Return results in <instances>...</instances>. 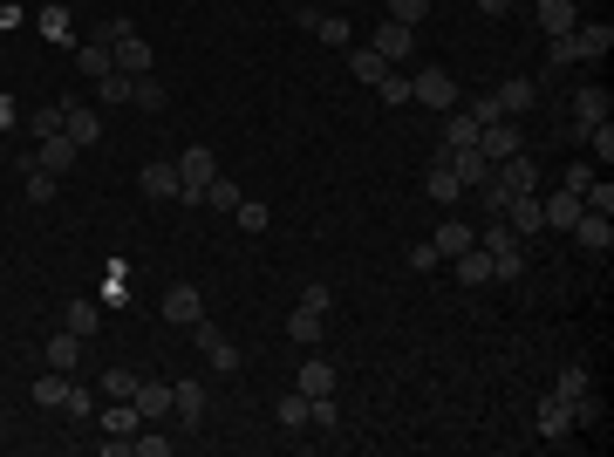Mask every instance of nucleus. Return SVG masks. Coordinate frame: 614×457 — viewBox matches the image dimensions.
I'll return each mask as SVG.
<instances>
[{"mask_svg": "<svg viewBox=\"0 0 614 457\" xmlns=\"http://www.w3.org/2000/svg\"><path fill=\"white\" fill-rule=\"evenodd\" d=\"M137 430H144L137 403H110V410H103V437H137Z\"/></svg>", "mask_w": 614, "mask_h": 457, "instance_id": "7c9ffc66", "label": "nucleus"}, {"mask_svg": "<svg viewBox=\"0 0 614 457\" xmlns=\"http://www.w3.org/2000/svg\"><path fill=\"white\" fill-rule=\"evenodd\" d=\"M614 48V28L608 21H580L574 28V62H587V55H608Z\"/></svg>", "mask_w": 614, "mask_h": 457, "instance_id": "412c9836", "label": "nucleus"}, {"mask_svg": "<svg viewBox=\"0 0 614 457\" xmlns=\"http://www.w3.org/2000/svg\"><path fill=\"white\" fill-rule=\"evenodd\" d=\"M287 335H294V342L301 348H321V335H328V314H321V307H294V314H287Z\"/></svg>", "mask_w": 614, "mask_h": 457, "instance_id": "ddd939ff", "label": "nucleus"}, {"mask_svg": "<svg viewBox=\"0 0 614 457\" xmlns=\"http://www.w3.org/2000/svg\"><path fill=\"white\" fill-rule=\"evenodd\" d=\"M587 144H594L601 164H608V157H614V123H594V130H587Z\"/></svg>", "mask_w": 614, "mask_h": 457, "instance_id": "09e8293b", "label": "nucleus"}, {"mask_svg": "<svg viewBox=\"0 0 614 457\" xmlns=\"http://www.w3.org/2000/svg\"><path fill=\"white\" fill-rule=\"evenodd\" d=\"M28 198L48 205V198H55V171H28Z\"/></svg>", "mask_w": 614, "mask_h": 457, "instance_id": "8fccbe9b", "label": "nucleus"}, {"mask_svg": "<svg viewBox=\"0 0 614 457\" xmlns=\"http://www.w3.org/2000/svg\"><path fill=\"white\" fill-rule=\"evenodd\" d=\"M587 185H594V171H587V164H567V185H560V191H574V198H580Z\"/></svg>", "mask_w": 614, "mask_h": 457, "instance_id": "5fc2aeb1", "label": "nucleus"}, {"mask_svg": "<svg viewBox=\"0 0 614 457\" xmlns=\"http://www.w3.org/2000/svg\"><path fill=\"white\" fill-rule=\"evenodd\" d=\"M130 451H137V457H171V437H157V430H144V437H130Z\"/></svg>", "mask_w": 614, "mask_h": 457, "instance_id": "de8ad7c7", "label": "nucleus"}, {"mask_svg": "<svg viewBox=\"0 0 614 457\" xmlns=\"http://www.w3.org/2000/svg\"><path fill=\"white\" fill-rule=\"evenodd\" d=\"M478 246L492 253V273H499V280H519V273H526V239H519V232L505 226V219H485Z\"/></svg>", "mask_w": 614, "mask_h": 457, "instance_id": "f257e3e1", "label": "nucleus"}, {"mask_svg": "<svg viewBox=\"0 0 614 457\" xmlns=\"http://www.w3.org/2000/svg\"><path fill=\"white\" fill-rule=\"evenodd\" d=\"M539 219H546V232H574L580 198H574V191H553V198H539Z\"/></svg>", "mask_w": 614, "mask_h": 457, "instance_id": "f3484780", "label": "nucleus"}, {"mask_svg": "<svg viewBox=\"0 0 614 457\" xmlns=\"http://www.w3.org/2000/svg\"><path fill=\"white\" fill-rule=\"evenodd\" d=\"M41 35H48V41H69L76 28H69V14H62V7H41Z\"/></svg>", "mask_w": 614, "mask_h": 457, "instance_id": "a18cd8bd", "label": "nucleus"}, {"mask_svg": "<svg viewBox=\"0 0 614 457\" xmlns=\"http://www.w3.org/2000/svg\"><path fill=\"white\" fill-rule=\"evenodd\" d=\"M430 246H437V260H458V253H471V246H478V232L464 226V219H444Z\"/></svg>", "mask_w": 614, "mask_h": 457, "instance_id": "a211bd4d", "label": "nucleus"}, {"mask_svg": "<svg viewBox=\"0 0 614 457\" xmlns=\"http://www.w3.org/2000/svg\"><path fill=\"white\" fill-rule=\"evenodd\" d=\"M451 267H458V280H464V287H485V280H499V273H492V253H485V246H471V253H458Z\"/></svg>", "mask_w": 614, "mask_h": 457, "instance_id": "bb28decb", "label": "nucleus"}, {"mask_svg": "<svg viewBox=\"0 0 614 457\" xmlns=\"http://www.w3.org/2000/svg\"><path fill=\"white\" fill-rule=\"evenodd\" d=\"M348 76H355V82H369V89H376V82L389 76V62H383V55H376V48H348Z\"/></svg>", "mask_w": 614, "mask_h": 457, "instance_id": "c85d7f7f", "label": "nucleus"}, {"mask_svg": "<svg viewBox=\"0 0 614 457\" xmlns=\"http://www.w3.org/2000/svg\"><path fill=\"white\" fill-rule=\"evenodd\" d=\"M62 396H69V382H62V369H48V376L35 382V403H41V410H55Z\"/></svg>", "mask_w": 614, "mask_h": 457, "instance_id": "37998d69", "label": "nucleus"}, {"mask_svg": "<svg viewBox=\"0 0 614 457\" xmlns=\"http://www.w3.org/2000/svg\"><path fill=\"white\" fill-rule=\"evenodd\" d=\"M171 417L185 423V430L205 423V382H171Z\"/></svg>", "mask_w": 614, "mask_h": 457, "instance_id": "9d476101", "label": "nucleus"}, {"mask_svg": "<svg viewBox=\"0 0 614 457\" xmlns=\"http://www.w3.org/2000/svg\"><path fill=\"white\" fill-rule=\"evenodd\" d=\"M478 151L492 157V164H499V157H512V151H526V130H519V116H499V123H485V130H478Z\"/></svg>", "mask_w": 614, "mask_h": 457, "instance_id": "39448f33", "label": "nucleus"}, {"mask_svg": "<svg viewBox=\"0 0 614 457\" xmlns=\"http://www.w3.org/2000/svg\"><path fill=\"white\" fill-rule=\"evenodd\" d=\"M130 82H137V76H123V69H110V76L96 82V103H103V110H123V103H130Z\"/></svg>", "mask_w": 614, "mask_h": 457, "instance_id": "473e14b6", "label": "nucleus"}, {"mask_svg": "<svg viewBox=\"0 0 614 457\" xmlns=\"http://www.w3.org/2000/svg\"><path fill=\"white\" fill-rule=\"evenodd\" d=\"M137 382H144V376H130V369H110V376H103V396H110V403H130V396H137Z\"/></svg>", "mask_w": 614, "mask_h": 457, "instance_id": "a19ab883", "label": "nucleus"}, {"mask_svg": "<svg viewBox=\"0 0 614 457\" xmlns=\"http://www.w3.org/2000/svg\"><path fill=\"white\" fill-rule=\"evenodd\" d=\"M76 362H82V335H69V328H55V335H48V369H62V376H69Z\"/></svg>", "mask_w": 614, "mask_h": 457, "instance_id": "cd10ccee", "label": "nucleus"}, {"mask_svg": "<svg viewBox=\"0 0 614 457\" xmlns=\"http://www.w3.org/2000/svg\"><path fill=\"white\" fill-rule=\"evenodd\" d=\"M62 116H69V96H55L48 110H35V116H28V130H35V137H55V130H62Z\"/></svg>", "mask_w": 614, "mask_h": 457, "instance_id": "e433bc0d", "label": "nucleus"}, {"mask_svg": "<svg viewBox=\"0 0 614 457\" xmlns=\"http://www.w3.org/2000/svg\"><path fill=\"white\" fill-rule=\"evenodd\" d=\"M608 116H614V96L601 89V82L574 89V123H580V130H594V123H608Z\"/></svg>", "mask_w": 614, "mask_h": 457, "instance_id": "6e6552de", "label": "nucleus"}, {"mask_svg": "<svg viewBox=\"0 0 614 457\" xmlns=\"http://www.w3.org/2000/svg\"><path fill=\"white\" fill-rule=\"evenodd\" d=\"M423 191H430V198H437V205H451V198H458V178H451V164H444V157H437V164H430V171H423Z\"/></svg>", "mask_w": 614, "mask_h": 457, "instance_id": "2f4dec72", "label": "nucleus"}, {"mask_svg": "<svg viewBox=\"0 0 614 457\" xmlns=\"http://www.w3.org/2000/svg\"><path fill=\"white\" fill-rule=\"evenodd\" d=\"M76 69H82L89 82H103V76L116 69V48H110V41H82V48H76Z\"/></svg>", "mask_w": 614, "mask_h": 457, "instance_id": "4be33fe9", "label": "nucleus"}, {"mask_svg": "<svg viewBox=\"0 0 614 457\" xmlns=\"http://www.w3.org/2000/svg\"><path fill=\"white\" fill-rule=\"evenodd\" d=\"M383 14H389V21H403V28H417L423 14H430V0H383Z\"/></svg>", "mask_w": 614, "mask_h": 457, "instance_id": "79ce46f5", "label": "nucleus"}, {"mask_svg": "<svg viewBox=\"0 0 614 457\" xmlns=\"http://www.w3.org/2000/svg\"><path fill=\"white\" fill-rule=\"evenodd\" d=\"M294 389H301V396H335V369H328L321 355H307L301 376H294Z\"/></svg>", "mask_w": 614, "mask_h": 457, "instance_id": "b1692460", "label": "nucleus"}, {"mask_svg": "<svg viewBox=\"0 0 614 457\" xmlns=\"http://www.w3.org/2000/svg\"><path fill=\"white\" fill-rule=\"evenodd\" d=\"M410 103H423V110H458V82L444 76V69H423V76H410Z\"/></svg>", "mask_w": 614, "mask_h": 457, "instance_id": "20e7f679", "label": "nucleus"}, {"mask_svg": "<svg viewBox=\"0 0 614 457\" xmlns=\"http://www.w3.org/2000/svg\"><path fill=\"white\" fill-rule=\"evenodd\" d=\"M273 417H280V430H307V396H301V389H287V396L273 403Z\"/></svg>", "mask_w": 614, "mask_h": 457, "instance_id": "72a5a7b5", "label": "nucleus"}, {"mask_svg": "<svg viewBox=\"0 0 614 457\" xmlns=\"http://www.w3.org/2000/svg\"><path fill=\"white\" fill-rule=\"evenodd\" d=\"M137 191H144L151 205L178 198V164H144V171H137Z\"/></svg>", "mask_w": 614, "mask_h": 457, "instance_id": "dca6fc26", "label": "nucleus"}, {"mask_svg": "<svg viewBox=\"0 0 614 457\" xmlns=\"http://www.w3.org/2000/svg\"><path fill=\"white\" fill-rule=\"evenodd\" d=\"M116 69H123V76H151V41L123 35V41H116Z\"/></svg>", "mask_w": 614, "mask_h": 457, "instance_id": "5701e85b", "label": "nucleus"}, {"mask_svg": "<svg viewBox=\"0 0 614 457\" xmlns=\"http://www.w3.org/2000/svg\"><path fill=\"white\" fill-rule=\"evenodd\" d=\"M492 178L519 198V191H539V164H533L526 151H512V157H499V164H492Z\"/></svg>", "mask_w": 614, "mask_h": 457, "instance_id": "423d86ee", "label": "nucleus"}, {"mask_svg": "<svg viewBox=\"0 0 614 457\" xmlns=\"http://www.w3.org/2000/svg\"><path fill=\"white\" fill-rule=\"evenodd\" d=\"M580 389H594V376H587V362H567V369H560V382H553V396H560V403H574Z\"/></svg>", "mask_w": 614, "mask_h": 457, "instance_id": "f704fd0d", "label": "nucleus"}, {"mask_svg": "<svg viewBox=\"0 0 614 457\" xmlns=\"http://www.w3.org/2000/svg\"><path fill=\"white\" fill-rule=\"evenodd\" d=\"M130 403H137V417H144V423H157L164 410H171V382H137Z\"/></svg>", "mask_w": 614, "mask_h": 457, "instance_id": "393cba45", "label": "nucleus"}, {"mask_svg": "<svg viewBox=\"0 0 614 457\" xmlns=\"http://www.w3.org/2000/svg\"><path fill=\"white\" fill-rule=\"evenodd\" d=\"M369 48H376L383 62H403V55L417 48V28H403V21H389V14H383V28H376V41H369Z\"/></svg>", "mask_w": 614, "mask_h": 457, "instance_id": "9b49d317", "label": "nucleus"}, {"mask_svg": "<svg viewBox=\"0 0 614 457\" xmlns=\"http://www.w3.org/2000/svg\"><path fill=\"white\" fill-rule=\"evenodd\" d=\"M546 62H574V35H546Z\"/></svg>", "mask_w": 614, "mask_h": 457, "instance_id": "864d4df0", "label": "nucleus"}, {"mask_svg": "<svg viewBox=\"0 0 614 457\" xmlns=\"http://www.w3.org/2000/svg\"><path fill=\"white\" fill-rule=\"evenodd\" d=\"M376 89H383V103H389V110H403V103H410V76H383Z\"/></svg>", "mask_w": 614, "mask_h": 457, "instance_id": "49530a36", "label": "nucleus"}, {"mask_svg": "<svg viewBox=\"0 0 614 457\" xmlns=\"http://www.w3.org/2000/svg\"><path fill=\"white\" fill-rule=\"evenodd\" d=\"M62 410H69V417H89V410H96V396H89V389H76V382H69V396H62Z\"/></svg>", "mask_w": 614, "mask_h": 457, "instance_id": "3c124183", "label": "nucleus"}, {"mask_svg": "<svg viewBox=\"0 0 614 457\" xmlns=\"http://www.w3.org/2000/svg\"><path fill=\"white\" fill-rule=\"evenodd\" d=\"M192 335H198V355H205V362H212L219 376H239V362H246V355H239V342H226V335H219V328H212L205 314L192 321Z\"/></svg>", "mask_w": 614, "mask_h": 457, "instance_id": "7ed1b4c3", "label": "nucleus"}, {"mask_svg": "<svg viewBox=\"0 0 614 457\" xmlns=\"http://www.w3.org/2000/svg\"><path fill=\"white\" fill-rule=\"evenodd\" d=\"M130 103H137V110H164V82L137 76V82H130Z\"/></svg>", "mask_w": 614, "mask_h": 457, "instance_id": "58836bf2", "label": "nucleus"}, {"mask_svg": "<svg viewBox=\"0 0 614 457\" xmlns=\"http://www.w3.org/2000/svg\"><path fill=\"white\" fill-rule=\"evenodd\" d=\"M410 267H417V273H437V267H444V260H437V246L423 239V246H410Z\"/></svg>", "mask_w": 614, "mask_h": 457, "instance_id": "603ef678", "label": "nucleus"}, {"mask_svg": "<svg viewBox=\"0 0 614 457\" xmlns=\"http://www.w3.org/2000/svg\"><path fill=\"white\" fill-rule=\"evenodd\" d=\"M232 219H239L246 232H267V219H273V212L260 205V198H239V212H232Z\"/></svg>", "mask_w": 614, "mask_h": 457, "instance_id": "c03bdc74", "label": "nucleus"}, {"mask_svg": "<svg viewBox=\"0 0 614 457\" xmlns=\"http://www.w3.org/2000/svg\"><path fill=\"white\" fill-rule=\"evenodd\" d=\"M219 178V157L205 151V144H192V151L178 157V198L185 205H205V185Z\"/></svg>", "mask_w": 614, "mask_h": 457, "instance_id": "f03ea898", "label": "nucleus"}, {"mask_svg": "<svg viewBox=\"0 0 614 457\" xmlns=\"http://www.w3.org/2000/svg\"><path fill=\"white\" fill-rule=\"evenodd\" d=\"M239 198H246V191L232 185V178H212V185H205V205H212V212H226V219L239 212Z\"/></svg>", "mask_w": 614, "mask_h": 457, "instance_id": "c9c22d12", "label": "nucleus"}, {"mask_svg": "<svg viewBox=\"0 0 614 457\" xmlns=\"http://www.w3.org/2000/svg\"><path fill=\"white\" fill-rule=\"evenodd\" d=\"M533 14H539V35H574V28H580V7H574V0H539Z\"/></svg>", "mask_w": 614, "mask_h": 457, "instance_id": "2eb2a0df", "label": "nucleus"}, {"mask_svg": "<svg viewBox=\"0 0 614 457\" xmlns=\"http://www.w3.org/2000/svg\"><path fill=\"white\" fill-rule=\"evenodd\" d=\"M314 35L328 41V48H355V35H348V21H342V14H321V21H314Z\"/></svg>", "mask_w": 614, "mask_h": 457, "instance_id": "ea45409f", "label": "nucleus"}, {"mask_svg": "<svg viewBox=\"0 0 614 457\" xmlns=\"http://www.w3.org/2000/svg\"><path fill=\"white\" fill-rule=\"evenodd\" d=\"M471 7H478V14H492V21H499V14H512V0H471Z\"/></svg>", "mask_w": 614, "mask_h": 457, "instance_id": "6e6d98bb", "label": "nucleus"}, {"mask_svg": "<svg viewBox=\"0 0 614 457\" xmlns=\"http://www.w3.org/2000/svg\"><path fill=\"white\" fill-rule=\"evenodd\" d=\"M76 144H69V137H62V130H55V137H41V151L28 157V164H35V171H55V178H62V171H69V164H76Z\"/></svg>", "mask_w": 614, "mask_h": 457, "instance_id": "f8f14e48", "label": "nucleus"}, {"mask_svg": "<svg viewBox=\"0 0 614 457\" xmlns=\"http://www.w3.org/2000/svg\"><path fill=\"white\" fill-rule=\"evenodd\" d=\"M539 103V82L533 76H512V82H499V96H492V110L499 116H526Z\"/></svg>", "mask_w": 614, "mask_h": 457, "instance_id": "1a4fd4ad", "label": "nucleus"}, {"mask_svg": "<svg viewBox=\"0 0 614 457\" xmlns=\"http://www.w3.org/2000/svg\"><path fill=\"white\" fill-rule=\"evenodd\" d=\"M205 301H198V287H164V321H178V328H192Z\"/></svg>", "mask_w": 614, "mask_h": 457, "instance_id": "6ab92c4d", "label": "nucleus"}, {"mask_svg": "<svg viewBox=\"0 0 614 457\" xmlns=\"http://www.w3.org/2000/svg\"><path fill=\"white\" fill-rule=\"evenodd\" d=\"M62 328H69V335H82V342H89V335L103 328V307H96V301H69V314H62Z\"/></svg>", "mask_w": 614, "mask_h": 457, "instance_id": "c756f323", "label": "nucleus"}, {"mask_svg": "<svg viewBox=\"0 0 614 457\" xmlns=\"http://www.w3.org/2000/svg\"><path fill=\"white\" fill-rule=\"evenodd\" d=\"M574 239H580V253L608 260V246H614V226H608V212H580V219H574Z\"/></svg>", "mask_w": 614, "mask_h": 457, "instance_id": "0eeeda50", "label": "nucleus"}, {"mask_svg": "<svg viewBox=\"0 0 614 457\" xmlns=\"http://www.w3.org/2000/svg\"><path fill=\"white\" fill-rule=\"evenodd\" d=\"M478 130H485V123H478L471 110H451V116H444V151H464V144H478Z\"/></svg>", "mask_w": 614, "mask_h": 457, "instance_id": "a878e982", "label": "nucleus"}, {"mask_svg": "<svg viewBox=\"0 0 614 457\" xmlns=\"http://www.w3.org/2000/svg\"><path fill=\"white\" fill-rule=\"evenodd\" d=\"M539 437H546V444H567V437H574V417H567V403H560V396H546V403H539Z\"/></svg>", "mask_w": 614, "mask_h": 457, "instance_id": "aec40b11", "label": "nucleus"}, {"mask_svg": "<svg viewBox=\"0 0 614 457\" xmlns=\"http://www.w3.org/2000/svg\"><path fill=\"white\" fill-rule=\"evenodd\" d=\"M567 417H574V430H601V403H594V389H580L574 403H567Z\"/></svg>", "mask_w": 614, "mask_h": 457, "instance_id": "4c0bfd02", "label": "nucleus"}, {"mask_svg": "<svg viewBox=\"0 0 614 457\" xmlns=\"http://www.w3.org/2000/svg\"><path fill=\"white\" fill-rule=\"evenodd\" d=\"M62 137H69L76 151H89V144L103 137V116H96V110H82V103H69V116H62Z\"/></svg>", "mask_w": 614, "mask_h": 457, "instance_id": "4468645a", "label": "nucleus"}]
</instances>
